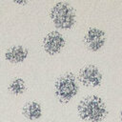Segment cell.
I'll use <instances>...</instances> for the list:
<instances>
[{
  "mask_svg": "<svg viewBox=\"0 0 122 122\" xmlns=\"http://www.w3.org/2000/svg\"><path fill=\"white\" fill-rule=\"evenodd\" d=\"M80 82L88 87H97L102 83L103 75L94 65H87L79 72Z\"/></svg>",
  "mask_w": 122,
  "mask_h": 122,
  "instance_id": "277c9868",
  "label": "cell"
},
{
  "mask_svg": "<svg viewBox=\"0 0 122 122\" xmlns=\"http://www.w3.org/2000/svg\"><path fill=\"white\" fill-rule=\"evenodd\" d=\"M23 114L30 120H37L42 116V107L36 101H30L24 105Z\"/></svg>",
  "mask_w": 122,
  "mask_h": 122,
  "instance_id": "ba28073f",
  "label": "cell"
},
{
  "mask_svg": "<svg viewBox=\"0 0 122 122\" xmlns=\"http://www.w3.org/2000/svg\"><path fill=\"white\" fill-rule=\"evenodd\" d=\"M29 54L27 48L21 45H15L5 51V59L10 63H20L24 61Z\"/></svg>",
  "mask_w": 122,
  "mask_h": 122,
  "instance_id": "52a82bcc",
  "label": "cell"
},
{
  "mask_svg": "<svg viewBox=\"0 0 122 122\" xmlns=\"http://www.w3.org/2000/svg\"><path fill=\"white\" fill-rule=\"evenodd\" d=\"M119 117H120V121L122 122V111L120 112V115H119Z\"/></svg>",
  "mask_w": 122,
  "mask_h": 122,
  "instance_id": "30bf717a",
  "label": "cell"
},
{
  "mask_svg": "<svg viewBox=\"0 0 122 122\" xmlns=\"http://www.w3.org/2000/svg\"><path fill=\"white\" fill-rule=\"evenodd\" d=\"M79 86L73 74L65 73L61 75L55 82L54 92L60 102L67 103L72 99L78 92Z\"/></svg>",
  "mask_w": 122,
  "mask_h": 122,
  "instance_id": "3957f363",
  "label": "cell"
},
{
  "mask_svg": "<svg viewBox=\"0 0 122 122\" xmlns=\"http://www.w3.org/2000/svg\"><path fill=\"white\" fill-rule=\"evenodd\" d=\"M26 90V83L25 81L20 77L13 78L10 83L9 84V91L14 95H19L23 93Z\"/></svg>",
  "mask_w": 122,
  "mask_h": 122,
  "instance_id": "9c48e42d",
  "label": "cell"
},
{
  "mask_svg": "<svg viewBox=\"0 0 122 122\" xmlns=\"http://www.w3.org/2000/svg\"><path fill=\"white\" fill-rule=\"evenodd\" d=\"M79 116L88 122H99L107 114V108L103 99L97 95H89L78 104Z\"/></svg>",
  "mask_w": 122,
  "mask_h": 122,
  "instance_id": "6da1fadb",
  "label": "cell"
},
{
  "mask_svg": "<svg viewBox=\"0 0 122 122\" xmlns=\"http://www.w3.org/2000/svg\"><path fill=\"white\" fill-rule=\"evenodd\" d=\"M65 46L64 36L57 30L49 32L43 40V48L49 54H56Z\"/></svg>",
  "mask_w": 122,
  "mask_h": 122,
  "instance_id": "5b68a950",
  "label": "cell"
},
{
  "mask_svg": "<svg viewBox=\"0 0 122 122\" xmlns=\"http://www.w3.org/2000/svg\"><path fill=\"white\" fill-rule=\"evenodd\" d=\"M105 41H106L105 32L97 28L89 29L84 37L85 45L92 51H99L104 46Z\"/></svg>",
  "mask_w": 122,
  "mask_h": 122,
  "instance_id": "8992f818",
  "label": "cell"
},
{
  "mask_svg": "<svg viewBox=\"0 0 122 122\" xmlns=\"http://www.w3.org/2000/svg\"><path fill=\"white\" fill-rule=\"evenodd\" d=\"M51 18L53 24L61 30H69L75 23V12L67 2H58L51 10Z\"/></svg>",
  "mask_w": 122,
  "mask_h": 122,
  "instance_id": "7a4b0ae2",
  "label": "cell"
}]
</instances>
